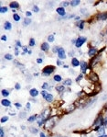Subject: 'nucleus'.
<instances>
[{
    "label": "nucleus",
    "mask_w": 107,
    "mask_h": 137,
    "mask_svg": "<svg viewBox=\"0 0 107 137\" xmlns=\"http://www.w3.org/2000/svg\"><path fill=\"white\" fill-rule=\"evenodd\" d=\"M80 1H79V0H72L70 4H71V6H72V7H76V6H78V5H80Z\"/></svg>",
    "instance_id": "nucleus-20"
},
{
    "label": "nucleus",
    "mask_w": 107,
    "mask_h": 137,
    "mask_svg": "<svg viewBox=\"0 0 107 137\" xmlns=\"http://www.w3.org/2000/svg\"><path fill=\"white\" fill-rule=\"evenodd\" d=\"M16 44H17V46H18V47H22V45H21V42H19V41H17V42H16Z\"/></svg>",
    "instance_id": "nucleus-49"
},
{
    "label": "nucleus",
    "mask_w": 107,
    "mask_h": 137,
    "mask_svg": "<svg viewBox=\"0 0 107 137\" xmlns=\"http://www.w3.org/2000/svg\"><path fill=\"white\" fill-rule=\"evenodd\" d=\"M97 19L99 20H105L107 19V12H102V13H99L98 15L96 16Z\"/></svg>",
    "instance_id": "nucleus-8"
},
{
    "label": "nucleus",
    "mask_w": 107,
    "mask_h": 137,
    "mask_svg": "<svg viewBox=\"0 0 107 137\" xmlns=\"http://www.w3.org/2000/svg\"><path fill=\"white\" fill-rule=\"evenodd\" d=\"M31 15H32V14H31V12H29V11L26 12V16H27V18H30Z\"/></svg>",
    "instance_id": "nucleus-48"
},
{
    "label": "nucleus",
    "mask_w": 107,
    "mask_h": 137,
    "mask_svg": "<svg viewBox=\"0 0 107 137\" xmlns=\"http://www.w3.org/2000/svg\"><path fill=\"white\" fill-rule=\"evenodd\" d=\"M82 77H83V75H82V74H80L79 76H77V78H76V82H80V80L82 79Z\"/></svg>",
    "instance_id": "nucleus-35"
},
{
    "label": "nucleus",
    "mask_w": 107,
    "mask_h": 137,
    "mask_svg": "<svg viewBox=\"0 0 107 137\" xmlns=\"http://www.w3.org/2000/svg\"><path fill=\"white\" fill-rule=\"evenodd\" d=\"M48 41L50 42H54V34H51V35H50L49 37H48Z\"/></svg>",
    "instance_id": "nucleus-32"
},
{
    "label": "nucleus",
    "mask_w": 107,
    "mask_h": 137,
    "mask_svg": "<svg viewBox=\"0 0 107 137\" xmlns=\"http://www.w3.org/2000/svg\"><path fill=\"white\" fill-rule=\"evenodd\" d=\"M26 110H27V111H29V110H30V103L29 102H27V104H26Z\"/></svg>",
    "instance_id": "nucleus-44"
},
{
    "label": "nucleus",
    "mask_w": 107,
    "mask_h": 137,
    "mask_svg": "<svg viewBox=\"0 0 107 137\" xmlns=\"http://www.w3.org/2000/svg\"><path fill=\"white\" fill-rule=\"evenodd\" d=\"M104 133H105V130H104V128H103V127H101L99 131L97 132V133H98V136H102V135H104Z\"/></svg>",
    "instance_id": "nucleus-19"
},
{
    "label": "nucleus",
    "mask_w": 107,
    "mask_h": 137,
    "mask_svg": "<svg viewBox=\"0 0 107 137\" xmlns=\"http://www.w3.org/2000/svg\"><path fill=\"white\" fill-rule=\"evenodd\" d=\"M84 23H85L84 20H79V21L76 23V25L79 27L80 30H82V29H83V26H84Z\"/></svg>",
    "instance_id": "nucleus-15"
},
{
    "label": "nucleus",
    "mask_w": 107,
    "mask_h": 137,
    "mask_svg": "<svg viewBox=\"0 0 107 137\" xmlns=\"http://www.w3.org/2000/svg\"><path fill=\"white\" fill-rule=\"evenodd\" d=\"M14 64H15L16 66H18V67H19V68H20V69H21V68H22V69L25 68V66H24L23 65H21V64H20L19 62L17 61V60H14Z\"/></svg>",
    "instance_id": "nucleus-21"
},
{
    "label": "nucleus",
    "mask_w": 107,
    "mask_h": 137,
    "mask_svg": "<svg viewBox=\"0 0 107 137\" xmlns=\"http://www.w3.org/2000/svg\"><path fill=\"white\" fill-rule=\"evenodd\" d=\"M42 62H43V60H42V59H40V58H38V60H37V63H38V64H41Z\"/></svg>",
    "instance_id": "nucleus-53"
},
{
    "label": "nucleus",
    "mask_w": 107,
    "mask_h": 137,
    "mask_svg": "<svg viewBox=\"0 0 107 137\" xmlns=\"http://www.w3.org/2000/svg\"><path fill=\"white\" fill-rule=\"evenodd\" d=\"M8 8L7 7H1L0 8V13H6V12H8Z\"/></svg>",
    "instance_id": "nucleus-27"
},
{
    "label": "nucleus",
    "mask_w": 107,
    "mask_h": 137,
    "mask_svg": "<svg viewBox=\"0 0 107 137\" xmlns=\"http://www.w3.org/2000/svg\"><path fill=\"white\" fill-rule=\"evenodd\" d=\"M42 87V89H47V88H50V86L48 83H43V85L41 86Z\"/></svg>",
    "instance_id": "nucleus-37"
},
{
    "label": "nucleus",
    "mask_w": 107,
    "mask_h": 137,
    "mask_svg": "<svg viewBox=\"0 0 107 137\" xmlns=\"http://www.w3.org/2000/svg\"><path fill=\"white\" fill-rule=\"evenodd\" d=\"M30 133H38V129H36V128H33V127H31V128H30Z\"/></svg>",
    "instance_id": "nucleus-40"
},
{
    "label": "nucleus",
    "mask_w": 107,
    "mask_h": 137,
    "mask_svg": "<svg viewBox=\"0 0 107 137\" xmlns=\"http://www.w3.org/2000/svg\"><path fill=\"white\" fill-rule=\"evenodd\" d=\"M105 108H106V109H107V104H106V105H105Z\"/></svg>",
    "instance_id": "nucleus-59"
},
{
    "label": "nucleus",
    "mask_w": 107,
    "mask_h": 137,
    "mask_svg": "<svg viewBox=\"0 0 107 137\" xmlns=\"http://www.w3.org/2000/svg\"><path fill=\"white\" fill-rule=\"evenodd\" d=\"M63 86H71V85L72 84V80L70 79V78H68V79H66L65 81H64V83H63Z\"/></svg>",
    "instance_id": "nucleus-23"
},
{
    "label": "nucleus",
    "mask_w": 107,
    "mask_h": 137,
    "mask_svg": "<svg viewBox=\"0 0 107 137\" xmlns=\"http://www.w3.org/2000/svg\"><path fill=\"white\" fill-rule=\"evenodd\" d=\"M2 95L4 96V97H8V96L9 95V91L7 90V89H3V90H2Z\"/></svg>",
    "instance_id": "nucleus-29"
},
{
    "label": "nucleus",
    "mask_w": 107,
    "mask_h": 137,
    "mask_svg": "<svg viewBox=\"0 0 107 137\" xmlns=\"http://www.w3.org/2000/svg\"><path fill=\"white\" fill-rule=\"evenodd\" d=\"M8 116H4V117H2V118H1V122H2V123H4V122H8Z\"/></svg>",
    "instance_id": "nucleus-36"
},
{
    "label": "nucleus",
    "mask_w": 107,
    "mask_h": 137,
    "mask_svg": "<svg viewBox=\"0 0 107 137\" xmlns=\"http://www.w3.org/2000/svg\"><path fill=\"white\" fill-rule=\"evenodd\" d=\"M30 100H31V101H33V102H36V100H35V99H31Z\"/></svg>",
    "instance_id": "nucleus-57"
},
{
    "label": "nucleus",
    "mask_w": 107,
    "mask_h": 137,
    "mask_svg": "<svg viewBox=\"0 0 107 137\" xmlns=\"http://www.w3.org/2000/svg\"><path fill=\"white\" fill-rule=\"evenodd\" d=\"M54 71H55V66H53V65H47L42 70V74L44 76H50V74H52Z\"/></svg>",
    "instance_id": "nucleus-2"
},
{
    "label": "nucleus",
    "mask_w": 107,
    "mask_h": 137,
    "mask_svg": "<svg viewBox=\"0 0 107 137\" xmlns=\"http://www.w3.org/2000/svg\"><path fill=\"white\" fill-rule=\"evenodd\" d=\"M48 94H49V93H48L46 90H42L41 91V96L44 98V99H46V97L48 96Z\"/></svg>",
    "instance_id": "nucleus-34"
},
{
    "label": "nucleus",
    "mask_w": 107,
    "mask_h": 137,
    "mask_svg": "<svg viewBox=\"0 0 107 137\" xmlns=\"http://www.w3.org/2000/svg\"><path fill=\"white\" fill-rule=\"evenodd\" d=\"M13 19H15L16 21H19V20H20V16L19 15H18V14H14V15H13Z\"/></svg>",
    "instance_id": "nucleus-30"
},
{
    "label": "nucleus",
    "mask_w": 107,
    "mask_h": 137,
    "mask_svg": "<svg viewBox=\"0 0 107 137\" xmlns=\"http://www.w3.org/2000/svg\"><path fill=\"white\" fill-rule=\"evenodd\" d=\"M34 45H35V40L33 38H31L30 40H29V46L33 47Z\"/></svg>",
    "instance_id": "nucleus-38"
},
{
    "label": "nucleus",
    "mask_w": 107,
    "mask_h": 137,
    "mask_svg": "<svg viewBox=\"0 0 107 137\" xmlns=\"http://www.w3.org/2000/svg\"><path fill=\"white\" fill-rule=\"evenodd\" d=\"M103 125H104L105 128H107V118L104 120V122H103Z\"/></svg>",
    "instance_id": "nucleus-51"
},
{
    "label": "nucleus",
    "mask_w": 107,
    "mask_h": 137,
    "mask_svg": "<svg viewBox=\"0 0 107 137\" xmlns=\"http://www.w3.org/2000/svg\"><path fill=\"white\" fill-rule=\"evenodd\" d=\"M40 49H41V51H43V52H48V51L50 50V45H49V43H48V42H43L41 44Z\"/></svg>",
    "instance_id": "nucleus-11"
},
{
    "label": "nucleus",
    "mask_w": 107,
    "mask_h": 137,
    "mask_svg": "<svg viewBox=\"0 0 107 137\" xmlns=\"http://www.w3.org/2000/svg\"><path fill=\"white\" fill-rule=\"evenodd\" d=\"M103 122H104V120H103V116H99V117H98V118L94 121V122H93V125L102 126V124H103Z\"/></svg>",
    "instance_id": "nucleus-5"
},
{
    "label": "nucleus",
    "mask_w": 107,
    "mask_h": 137,
    "mask_svg": "<svg viewBox=\"0 0 107 137\" xmlns=\"http://www.w3.org/2000/svg\"><path fill=\"white\" fill-rule=\"evenodd\" d=\"M37 118H38V115H33V116H31V117H29L28 118V122H33L35 121V120H37Z\"/></svg>",
    "instance_id": "nucleus-24"
},
{
    "label": "nucleus",
    "mask_w": 107,
    "mask_h": 137,
    "mask_svg": "<svg viewBox=\"0 0 107 137\" xmlns=\"http://www.w3.org/2000/svg\"><path fill=\"white\" fill-rule=\"evenodd\" d=\"M86 96V93L84 91H80L78 93V97H80V98H84Z\"/></svg>",
    "instance_id": "nucleus-31"
},
{
    "label": "nucleus",
    "mask_w": 107,
    "mask_h": 137,
    "mask_svg": "<svg viewBox=\"0 0 107 137\" xmlns=\"http://www.w3.org/2000/svg\"><path fill=\"white\" fill-rule=\"evenodd\" d=\"M57 13L61 17H65L66 16V11L64 8H57Z\"/></svg>",
    "instance_id": "nucleus-10"
},
{
    "label": "nucleus",
    "mask_w": 107,
    "mask_h": 137,
    "mask_svg": "<svg viewBox=\"0 0 107 137\" xmlns=\"http://www.w3.org/2000/svg\"><path fill=\"white\" fill-rule=\"evenodd\" d=\"M29 94H30V96L32 98H34V97H37L38 95V91L36 88H32V89L29 90Z\"/></svg>",
    "instance_id": "nucleus-12"
},
{
    "label": "nucleus",
    "mask_w": 107,
    "mask_h": 137,
    "mask_svg": "<svg viewBox=\"0 0 107 137\" xmlns=\"http://www.w3.org/2000/svg\"><path fill=\"white\" fill-rule=\"evenodd\" d=\"M97 53H98V50L96 49V48H91L88 52V54L90 55V56H92V57L96 56V54H97Z\"/></svg>",
    "instance_id": "nucleus-9"
},
{
    "label": "nucleus",
    "mask_w": 107,
    "mask_h": 137,
    "mask_svg": "<svg viewBox=\"0 0 107 137\" xmlns=\"http://www.w3.org/2000/svg\"><path fill=\"white\" fill-rule=\"evenodd\" d=\"M47 100V101H48V102H51V101H52V100H53V96L51 95V94H50V93H49V94H48V96H47L46 97V99H45Z\"/></svg>",
    "instance_id": "nucleus-22"
},
{
    "label": "nucleus",
    "mask_w": 107,
    "mask_h": 137,
    "mask_svg": "<svg viewBox=\"0 0 107 137\" xmlns=\"http://www.w3.org/2000/svg\"><path fill=\"white\" fill-rule=\"evenodd\" d=\"M80 63L77 60L76 58H72V60H71V65H72L73 66H75V67H76V66H78V65H80Z\"/></svg>",
    "instance_id": "nucleus-17"
},
{
    "label": "nucleus",
    "mask_w": 107,
    "mask_h": 137,
    "mask_svg": "<svg viewBox=\"0 0 107 137\" xmlns=\"http://www.w3.org/2000/svg\"><path fill=\"white\" fill-rule=\"evenodd\" d=\"M80 69H81V72L85 74V73H87V69H88V64L87 63H85V62H80Z\"/></svg>",
    "instance_id": "nucleus-7"
},
{
    "label": "nucleus",
    "mask_w": 107,
    "mask_h": 137,
    "mask_svg": "<svg viewBox=\"0 0 107 137\" xmlns=\"http://www.w3.org/2000/svg\"><path fill=\"white\" fill-rule=\"evenodd\" d=\"M64 89H65V87H64V86H57V87H56V90H57L59 93L63 92Z\"/></svg>",
    "instance_id": "nucleus-18"
},
{
    "label": "nucleus",
    "mask_w": 107,
    "mask_h": 137,
    "mask_svg": "<svg viewBox=\"0 0 107 137\" xmlns=\"http://www.w3.org/2000/svg\"><path fill=\"white\" fill-rule=\"evenodd\" d=\"M73 54H74V52H73V51H72V52H70V53H69V55H70V56H72Z\"/></svg>",
    "instance_id": "nucleus-55"
},
{
    "label": "nucleus",
    "mask_w": 107,
    "mask_h": 137,
    "mask_svg": "<svg viewBox=\"0 0 107 137\" xmlns=\"http://www.w3.org/2000/svg\"><path fill=\"white\" fill-rule=\"evenodd\" d=\"M59 49H60V48H58V46H54L53 49H52V52H53V53H58V52H59Z\"/></svg>",
    "instance_id": "nucleus-41"
},
{
    "label": "nucleus",
    "mask_w": 107,
    "mask_h": 137,
    "mask_svg": "<svg viewBox=\"0 0 107 137\" xmlns=\"http://www.w3.org/2000/svg\"><path fill=\"white\" fill-rule=\"evenodd\" d=\"M62 64H63V63H62V62H61L60 60H58V61H57V65H59V66H61V65H62Z\"/></svg>",
    "instance_id": "nucleus-52"
},
{
    "label": "nucleus",
    "mask_w": 107,
    "mask_h": 137,
    "mask_svg": "<svg viewBox=\"0 0 107 137\" xmlns=\"http://www.w3.org/2000/svg\"><path fill=\"white\" fill-rule=\"evenodd\" d=\"M69 2H68V1H64V2H63V3H62V8H63V7H68V6H69Z\"/></svg>",
    "instance_id": "nucleus-43"
},
{
    "label": "nucleus",
    "mask_w": 107,
    "mask_h": 137,
    "mask_svg": "<svg viewBox=\"0 0 107 137\" xmlns=\"http://www.w3.org/2000/svg\"><path fill=\"white\" fill-rule=\"evenodd\" d=\"M5 133H4V130H3V128H1L0 129V136L1 137H4Z\"/></svg>",
    "instance_id": "nucleus-45"
},
{
    "label": "nucleus",
    "mask_w": 107,
    "mask_h": 137,
    "mask_svg": "<svg viewBox=\"0 0 107 137\" xmlns=\"http://www.w3.org/2000/svg\"><path fill=\"white\" fill-rule=\"evenodd\" d=\"M88 78H89V80L92 82V83H94V84L97 83V82H99V77H98V76H97L94 72L91 73V74L89 75Z\"/></svg>",
    "instance_id": "nucleus-3"
},
{
    "label": "nucleus",
    "mask_w": 107,
    "mask_h": 137,
    "mask_svg": "<svg viewBox=\"0 0 107 137\" xmlns=\"http://www.w3.org/2000/svg\"><path fill=\"white\" fill-rule=\"evenodd\" d=\"M15 106L18 108V109H20L21 108V104L20 103H15Z\"/></svg>",
    "instance_id": "nucleus-50"
},
{
    "label": "nucleus",
    "mask_w": 107,
    "mask_h": 137,
    "mask_svg": "<svg viewBox=\"0 0 107 137\" xmlns=\"http://www.w3.org/2000/svg\"><path fill=\"white\" fill-rule=\"evenodd\" d=\"M20 88H21V87H20V85H19L18 83H17V84L15 85V88H16V89H18H18H20Z\"/></svg>",
    "instance_id": "nucleus-46"
},
{
    "label": "nucleus",
    "mask_w": 107,
    "mask_h": 137,
    "mask_svg": "<svg viewBox=\"0 0 107 137\" xmlns=\"http://www.w3.org/2000/svg\"><path fill=\"white\" fill-rule=\"evenodd\" d=\"M25 128H26V127H25V126H24V125L21 126V129H22V130H25Z\"/></svg>",
    "instance_id": "nucleus-56"
},
{
    "label": "nucleus",
    "mask_w": 107,
    "mask_h": 137,
    "mask_svg": "<svg viewBox=\"0 0 107 137\" xmlns=\"http://www.w3.org/2000/svg\"><path fill=\"white\" fill-rule=\"evenodd\" d=\"M55 124H56V118L55 117H50L44 123V129L47 130V131H50L55 126Z\"/></svg>",
    "instance_id": "nucleus-1"
},
{
    "label": "nucleus",
    "mask_w": 107,
    "mask_h": 137,
    "mask_svg": "<svg viewBox=\"0 0 107 137\" xmlns=\"http://www.w3.org/2000/svg\"><path fill=\"white\" fill-rule=\"evenodd\" d=\"M31 23V19L29 18H27V19H24V25L25 26H27V25H29Z\"/></svg>",
    "instance_id": "nucleus-25"
},
{
    "label": "nucleus",
    "mask_w": 107,
    "mask_h": 137,
    "mask_svg": "<svg viewBox=\"0 0 107 137\" xmlns=\"http://www.w3.org/2000/svg\"><path fill=\"white\" fill-rule=\"evenodd\" d=\"M80 12H81V14H82V15H84V16L87 15V13H86V12H87V10H86V9H84V8L80 9Z\"/></svg>",
    "instance_id": "nucleus-42"
},
{
    "label": "nucleus",
    "mask_w": 107,
    "mask_h": 137,
    "mask_svg": "<svg viewBox=\"0 0 107 137\" xmlns=\"http://www.w3.org/2000/svg\"><path fill=\"white\" fill-rule=\"evenodd\" d=\"M5 58L7 59V60H12L13 59V56H12V54H10V53H7L6 55H5Z\"/></svg>",
    "instance_id": "nucleus-28"
},
{
    "label": "nucleus",
    "mask_w": 107,
    "mask_h": 137,
    "mask_svg": "<svg viewBox=\"0 0 107 137\" xmlns=\"http://www.w3.org/2000/svg\"><path fill=\"white\" fill-rule=\"evenodd\" d=\"M19 117H20L21 119L26 118V112H25V111H23V112H20V114H19Z\"/></svg>",
    "instance_id": "nucleus-39"
},
{
    "label": "nucleus",
    "mask_w": 107,
    "mask_h": 137,
    "mask_svg": "<svg viewBox=\"0 0 107 137\" xmlns=\"http://www.w3.org/2000/svg\"><path fill=\"white\" fill-rule=\"evenodd\" d=\"M58 56L60 59H65L66 58V53H65V50L63 48H60L59 49V52H58Z\"/></svg>",
    "instance_id": "nucleus-6"
},
{
    "label": "nucleus",
    "mask_w": 107,
    "mask_h": 137,
    "mask_svg": "<svg viewBox=\"0 0 107 137\" xmlns=\"http://www.w3.org/2000/svg\"><path fill=\"white\" fill-rule=\"evenodd\" d=\"M86 40H87V39L85 38V37H79V38L77 39L76 43H75V45H76L77 48H80L84 42H86Z\"/></svg>",
    "instance_id": "nucleus-4"
},
{
    "label": "nucleus",
    "mask_w": 107,
    "mask_h": 137,
    "mask_svg": "<svg viewBox=\"0 0 107 137\" xmlns=\"http://www.w3.org/2000/svg\"><path fill=\"white\" fill-rule=\"evenodd\" d=\"M61 76H59V75H56V76H54V81H56V82H61Z\"/></svg>",
    "instance_id": "nucleus-26"
},
{
    "label": "nucleus",
    "mask_w": 107,
    "mask_h": 137,
    "mask_svg": "<svg viewBox=\"0 0 107 137\" xmlns=\"http://www.w3.org/2000/svg\"><path fill=\"white\" fill-rule=\"evenodd\" d=\"M9 6H10V8H13V9H15V8H19V4L18 3V2H11Z\"/></svg>",
    "instance_id": "nucleus-16"
},
{
    "label": "nucleus",
    "mask_w": 107,
    "mask_h": 137,
    "mask_svg": "<svg viewBox=\"0 0 107 137\" xmlns=\"http://www.w3.org/2000/svg\"><path fill=\"white\" fill-rule=\"evenodd\" d=\"M1 104H2L3 106H5V107H9L10 105H11L10 101H9V100H8V99H3V100L1 101Z\"/></svg>",
    "instance_id": "nucleus-14"
},
{
    "label": "nucleus",
    "mask_w": 107,
    "mask_h": 137,
    "mask_svg": "<svg viewBox=\"0 0 107 137\" xmlns=\"http://www.w3.org/2000/svg\"><path fill=\"white\" fill-rule=\"evenodd\" d=\"M81 137H86V135H82Z\"/></svg>",
    "instance_id": "nucleus-58"
},
{
    "label": "nucleus",
    "mask_w": 107,
    "mask_h": 137,
    "mask_svg": "<svg viewBox=\"0 0 107 137\" xmlns=\"http://www.w3.org/2000/svg\"><path fill=\"white\" fill-rule=\"evenodd\" d=\"M1 40H2V41H7V36H2V37H1Z\"/></svg>",
    "instance_id": "nucleus-54"
},
{
    "label": "nucleus",
    "mask_w": 107,
    "mask_h": 137,
    "mask_svg": "<svg viewBox=\"0 0 107 137\" xmlns=\"http://www.w3.org/2000/svg\"><path fill=\"white\" fill-rule=\"evenodd\" d=\"M19 53H18V47H16L15 48V55H18Z\"/></svg>",
    "instance_id": "nucleus-47"
},
{
    "label": "nucleus",
    "mask_w": 107,
    "mask_h": 137,
    "mask_svg": "<svg viewBox=\"0 0 107 137\" xmlns=\"http://www.w3.org/2000/svg\"><path fill=\"white\" fill-rule=\"evenodd\" d=\"M32 10H33V12H36V13H38V11H39V8H38V6H33V8H32Z\"/></svg>",
    "instance_id": "nucleus-33"
},
{
    "label": "nucleus",
    "mask_w": 107,
    "mask_h": 137,
    "mask_svg": "<svg viewBox=\"0 0 107 137\" xmlns=\"http://www.w3.org/2000/svg\"><path fill=\"white\" fill-rule=\"evenodd\" d=\"M4 26H5V30H7V31H10L12 29V25L9 21H6Z\"/></svg>",
    "instance_id": "nucleus-13"
}]
</instances>
